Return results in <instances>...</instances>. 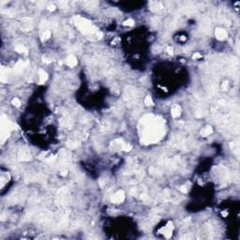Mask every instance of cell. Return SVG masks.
Returning a JSON list of instances; mask_svg holds the SVG:
<instances>
[{"label": "cell", "mask_w": 240, "mask_h": 240, "mask_svg": "<svg viewBox=\"0 0 240 240\" xmlns=\"http://www.w3.org/2000/svg\"><path fill=\"white\" fill-rule=\"evenodd\" d=\"M180 191L184 192V193H187V192H188V188H186V186H182L180 188Z\"/></svg>", "instance_id": "e0dca14e"}, {"label": "cell", "mask_w": 240, "mask_h": 240, "mask_svg": "<svg viewBox=\"0 0 240 240\" xmlns=\"http://www.w3.org/2000/svg\"><path fill=\"white\" fill-rule=\"evenodd\" d=\"M68 146H69L70 148H75V147L77 146V144L74 143V142H69V143H68Z\"/></svg>", "instance_id": "2e32d148"}, {"label": "cell", "mask_w": 240, "mask_h": 240, "mask_svg": "<svg viewBox=\"0 0 240 240\" xmlns=\"http://www.w3.org/2000/svg\"><path fill=\"white\" fill-rule=\"evenodd\" d=\"M144 104H145L146 106H151V105H153V101H152V100H151L150 97H146V98H145V100H144Z\"/></svg>", "instance_id": "7c38bea8"}, {"label": "cell", "mask_w": 240, "mask_h": 240, "mask_svg": "<svg viewBox=\"0 0 240 240\" xmlns=\"http://www.w3.org/2000/svg\"><path fill=\"white\" fill-rule=\"evenodd\" d=\"M75 24L81 29V31L84 34H93V33H97L96 27H94L92 24H90L87 20L83 18L77 17L75 20Z\"/></svg>", "instance_id": "6da1fadb"}, {"label": "cell", "mask_w": 240, "mask_h": 240, "mask_svg": "<svg viewBox=\"0 0 240 240\" xmlns=\"http://www.w3.org/2000/svg\"><path fill=\"white\" fill-rule=\"evenodd\" d=\"M19 160H24V161H27V160H31V154H30L29 152H27V151H25V150H23V151H21L20 152V154H19Z\"/></svg>", "instance_id": "3957f363"}, {"label": "cell", "mask_w": 240, "mask_h": 240, "mask_svg": "<svg viewBox=\"0 0 240 240\" xmlns=\"http://www.w3.org/2000/svg\"><path fill=\"white\" fill-rule=\"evenodd\" d=\"M212 131L213 130H212V128L211 127H206L204 130L202 131V135L203 136H208V135H210L212 133Z\"/></svg>", "instance_id": "30bf717a"}, {"label": "cell", "mask_w": 240, "mask_h": 240, "mask_svg": "<svg viewBox=\"0 0 240 240\" xmlns=\"http://www.w3.org/2000/svg\"><path fill=\"white\" fill-rule=\"evenodd\" d=\"M50 36H51V32H50V30L48 28L47 29H43L41 31V38L43 40H48Z\"/></svg>", "instance_id": "9c48e42d"}, {"label": "cell", "mask_w": 240, "mask_h": 240, "mask_svg": "<svg viewBox=\"0 0 240 240\" xmlns=\"http://www.w3.org/2000/svg\"><path fill=\"white\" fill-rule=\"evenodd\" d=\"M28 64V62H23V61H19L18 63L15 65L14 67V71H17V72H20L23 70V69H24V67L26 66Z\"/></svg>", "instance_id": "5b68a950"}, {"label": "cell", "mask_w": 240, "mask_h": 240, "mask_svg": "<svg viewBox=\"0 0 240 240\" xmlns=\"http://www.w3.org/2000/svg\"><path fill=\"white\" fill-rule=\"evenodd\" d=\"M39 77H40V83L42 84V83H44L47 78H48V76H47V73L44 71L43 70H39Z\"/></svg>", "instance_id": "ba28073f"}, {"label": "cell", "mask_w": 240, "mask_h": 240, "mask_svg": "<svg viewBox=\"0 0 240 240\" xmlns=\"http://www.w3.org/2000/svg\"><path fill=\"white\" fill-rule=\"evenodd\" d=\"M67 64H68V66H70V67L76 66V64H77V59H76V57H75L74 55H72V54H70V56H68V58H67Z\"/></svg>", "instance_id": "8992f818"}, {"label": "cell", "mask_w": 240, "mask_h": 240, "mask_svg": "<svg viewBox=\"0 0 240 240\" xmlns=\"http://www.w3.org/2000/svg\"><path fill=\"white\" fill-rule=\"evenodd\" d=\"M124 199H125V193L122 190H119L112 197V202L115 203V204H119V203H122L124 201Z\"/></svg>", "instance_id": "7a4b0ae2"}, {"label": "cell", "mask_w": 240, "mask_h": 240, "mask_svg": "<svg viewBox=\"0 0 240 240\" xmlns=\"http://www.w3.org/2000/svg\"><path fill=\"white\" fill-rule=\"evenodd\" d=\"M12 104H13L14 106H16V107H19V106L21 105V101L19 100L18 99H16V98H15V99H13V100H12Z\"/></svg>", "instance_id": "5bb4252c"}, {"label": "cell", "mask_w": 240, "mask_h": 240, "mask_svg": "<svg viewBox=\"0 0 240 240\" xmlns=\"http://www.w3.org/2000/svg\"><path fill=\"white\" fill-rule=\"evenodd\" d=\"M181 114V108L179 105H174L172 108V115L173 117H178Z\"/></svg>", "instance_id": "52a82bcc"}, {"label": "cell", "mask_w": 240, "mask_h": 240, "mask_svg": "<svg viewBox=\"0 0 240 240\" xmlns=\"http://www.w3.org/2000/svg\"><path fill=\"white\" fill-rule=\"evenodd\" d=\"M54 9H55V7H54V5H49L48 6L49 10H54Z\"/></svg>", "instance_id": "ffe728a7"}, {"label": "cell", "mask_w": 240, "mask_h": 240, "mask_svg": "<svg viewBox=\"0 0 240 240\" xmlns=\"http://www.w3.org/2000/svg\"><path fill=\"white\" fill-rule=\"evenodd\" d=\"M133 24H134V21L131 20V19H129V20H127V21L124 22V25H129V26H131V25H133Z\"/></svg>", "instance_id": "9a60e30c"}, {"label": "cell", "mask_w": 240, "mask_h": 240, "mask_svg": "<svg viewBox=\"0 0 240 240\" xmlns=\"http://www.w3.org/2000/svg\"><path fill=\"white\" fill-rule=\"evenodd\" d=\"M42 60H43V62H45V63H50V62H51V60L48 59V58H46V57H42Z\"/></svg>", "instance_id": "44dd1931"}, {"label": "cell", "mask_w": 240, "mask_h": 240, "mask_svg": "<svg viewBox=\"0 0 240 240\" xmlns=\"http://www.w3.org/2000/svg\"><path fill=\"white\" fill-rule=\"evenodd\" d=\"M200 57H202V55H201L200 54H198V53H196V54L192 56V58H193V59H197V58H200Z\"/></svg>", "instance_id": "ac0fdd59"}, {"label": "cell", "mask_w": 240, "mask_h": 240, "mask_svg": "<svg viewBox=\"0 0 240 240\" xmlns=\"http://www.w3.org/2000/svg\"><path fill=\"white\" fill-rule=\"evenodd\" d=\"M132 149V146L130 144H123V146H122V150H124V151H130Z\"/></svg>", "instance_id": "4fadbf2b"}, {"label": "cell", "mask_w": 240, "mask_h": 240, "mask_svg": "<svg viewBox=\"0 0 240 240\" xmlns=\"http://www.w3.org/2000/svg\"><path fill=\"white\" fill-rule=\"evenodd\" d=\"M226 36H227V34H226L224 29H222V28H217L216 29V37L219 40H222L226 38Z\"/></svg>", "instance_id": "277c9868"}, {"label": "cell", "mask_w": 240, "mask_h": 240, "mask_svg": "<svg viewBox=\"0 0 240 240\" xmlns=\"http://www.w3.org/2000/svg\"><path fill=\"white\" fill-rule=\"evenodd\" d=\"M167 52H168L170 54H174V50H173V48H172V47H168V48H167Z\"/></svg>", "instance_id": "d6986e66"}, {"label": "cell", "mask_w": 240, "mask_h": 240, "mask_svg": "<svg viewBox=\"0 0 240 240\" xmlns=\"http://www.w3.org/2000/svg\"><path fill=\"white\" fill-rule=\"evenodd\" d=\"M15 50L18 52V53H27V49L24 47V45H17L15 47Z\"/></svg>", "instance_id": "8fae6325"}]
</instances>
